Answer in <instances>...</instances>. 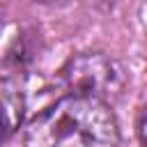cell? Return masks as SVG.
Segmentation results:
<instances>
[{
    "label": "cell",
    "instance_id": "277c9868",
    "mask_svg": "<svg viewBox=\"0 0 147 147\" xmlns=\"http://www.w3.org/2000/svg\"><path fill=\"white\" fill-rule=\"evenodd\" d=\"M136 136H138V145L145 147V106H140L136 115Z\"/></svg>",
    "mask_w": 147,
    "mask_h": 147
},
{
    "label": "cell",
    "instance_id": "5b68a950",
    "mask_svg": "<svg viewBox=\"0 0 147 147\" xmlns=\"http://www.w3.org/2000/svg\"><path fill=\"white\" fill-rule=\"evenodd\" d=\"M0 32H2V11H0Z\"/></svg>",
    "mask_w": 147,
    "mask_h": 147
},
{
    "label": "cell",
    "instance_id": "3957f363",
    "mask_svg": "<svg viewBox=\"0 0 147 147\" xmlns=\"http://www.w3.org/2000/svg\"><path fill=\"white\" fill-rule=\"evenodd\" d=\"M25 92L16 78L0 76V145L7 142L25 119Z\"/></svg>",
    "mask_w": 147,
    "mask_h": 147
},
{
    "label": "cell",
    "instance_id": "7a4b0ae2",
    "mask_svg": "<svg viewBox=\"0 0 147 147\" xmlns=\"http://www.w3.org/2000/svg\"><path fill=\"white\" fill-rule=\"evenodd\" d=\"M60 80L69 94H87L108 106L119 99L129 85L126 69L103 51H83L71 55L60 69Z\"/></svg>",
    "mask_w": 147,
    "mask_h": 147
},
{
    "label": "cell",
    "instance_id": "6da1fadb",
    "mask_svg": "<svg viewBox=\"0 0 147 147\" xmlns=\"http://www.w3.org/2000/svg\"><path fill=\"white\" fill-rule=\"evenodd\" d=\"M119 124L101 99L64 94L37 113L23 133V147H119Z\"/></svg>",
    "mask_w": 147,
    "mask_h": 147
}]
</instances>
